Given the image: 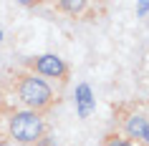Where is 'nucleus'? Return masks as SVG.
<instances>
[{
    "label": "nucleus",
    "instance_id": "6",
    "mask_svg": "<svg viewBox=\"0 0 149 146\" xmlns=\"http://www.w3.org/2000/svg\"><path fill=\"white\" fill-rule=\"evenodd\" d=\"M101 146H134V141H129V138L119 136V134H109V136L104 138Z\"/></svg>",
    "mask_w": 149,
    "mask_h": 146
},
{
    "label": "nucleus",
    "instance_id": "9",
    "mask_svg": "<svg viewBox=\"0 0 149 146\" xmlns=\"http://www.w3.org/2000/svg\"><path fill=\"white\" fill-rule=\"evenodd\" d=\"M0 111H3V91H0Z\"/></svg>",
    "mask_w": 149,
    "mask_h": 146
},
{
    "label": "nucleus",
    "instance_id": "8",
    "mask_svg": "<svg viewBox=\"0 0 149 146\" xmlns=\"http://www.w3.org/2000/svg\"><path fill=\"white\" fill-rule=\"evenodd\" d=\"M0 146H10V141H3V138H0Z\"/></svg>",
    "mask_w": 149,
    "mask_h": 146
},
{
    "label": "nucleus",
    "instance_id": "4",
    "mask_svg": "<svg viewBox=\"0 0 149 146\" xmlns=\"http://www.w3.org/2000/svg\"><path fill=\"white\" fill-rule=\"evenodd\" d=\"M124 134H126L129 141L136 138V141H144V144L149 146V118H144V116H139V113L129 116L124 121Z\"/></svg>",
    "mask_w": 149,
    "mask_h": 146
},
{
    "label": "nucleus",
    "instance_id": "5",
    "mask_svg": "<svg viewBox=\"0 0 149 146\" xmlns=\"http://www.w3.org/2000/svg\"><path fill=\"white\" fill-rule=\"evenodd\" d=\"M58 8L76 15V13H81V10H86V3H84V0H61V3H58Z\"/></svg>",
    "mask_w": 149,
    "mask_h": 146
},
{
    "label": "nucleus",
    "instance_id": "2",
    "mask_svg": "<svg viewBox=\"0 0 149 146\" xmlns=\"http://www.w3.org/2000/svg\"><path fill=\"white\" fill-rule=\"evenodd\" d=\"M8 134L20 146H36L46 136V118L36 111H13L8 118Z\"/></svg>",
    "mask_w": 149,
    "mask_h": 146
},
{
    "label": "nucleus",
    "instance_id": "3",
    "mask_svg": "<svg viewBox=\"0 0 149 146\" xmlns=\"http://www.w3.org/2000/svg\"><path fill=\"white\" fill-rule=\"evenodd\" d=\"M28 73L38 78H58V81H68V63L63 61L61 55L56 53H40V55H33L28 58Z\"/></svg>",
    "mask_w": 149,
    "mask_h": 146
},
{
    "label": "nucleus",
    "instance_id": "1",
    "mask_svg": "<svg viewBox=\"0 0 149 146\" xmlns=\"http://www.w3.org/2000/svg\"><path fill=\"white\" fill-rule=\"evenodd\" d=\"M15 93H18V101L25 106V111H36V113H46L56 101L51 83L33 76V73H20L18 76Z\"/></svg>",
    "mask_w": 149,
    "mask_h": 146
},
{
    "label": "nucleus",
    "instance_id": "7",
    "mask_svg": "<svg viewBox=\"0 0 149 146\" xmlns=\"http://www.w3.org/2000/svg\"><path fill=\"white\" fill-rule=\"evenodd\" d=\"M36 146H58V144H56L53 138H51V136H48V134H46V136L40 138V141H38V144H36Z\"/></svg>",
    "mask_w": 149,
    "mask_h": 146
}]
</instances>
